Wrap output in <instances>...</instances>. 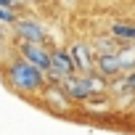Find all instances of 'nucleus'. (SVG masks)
I'll return each instance as SVG.
<instances>
[{
	"mask_svg": "<svg viewBox=\"0 0 135 135\" xmlns=\"http://www.w3.org/2000/svg\"><path fill=\"white\" fill-rule=\"evenodd\" d=\"M0 6H8V8H19V0H0Z\"/></svg>",
	"mask_w": 135,
	"mask_h": 135,
	"instance_id": "ddd939ff",
	"label": "nucleus"
},
{
	"mask_svg": "<svg viewBox=\"0 0 135 135\" xmlns=\"http://www.w3.org/2000/svg\"><path fill=\"white\" fill-rule=\"evenodd\" d=\"M95 69L103 74V77H117L122 74V61H119V53H101L95 56Z\"/></svg>",
	"mask_w": 135,
	"mask_h": 135,
	"instance_id": "6e6552de",
	"label": "nucleus"
},
{
	"mask_svg": "<svg viewBox=\"0 0 135 135\" xmlns=\"http://www.w3.org/2000/svg\"><path fill=\"white\" fill-rule=\"evenodd\" d=\"M16 19H19L16 8H8V6H0V24H6V27H11V24H13Z\"/></svg>",
	"mask_w": 135,
	"mask_h": 135,
	"instance_id": "9b49d317",
	"label": "nucleus"
},
{
	"mask_svg": "<svg viewBox=\"0 0 135 135\" xmlns=\"http://www.w3.org/2000/svg\"><path fill=\"white\" fill-rule=\"evenodd\" d=\"M3 37H6V24H0V45H3Z\"/></svg>",
	"mask_w": 135,
	"mask_h": 135,
	"instance_id": "4468645a",
	"label": "nucleus"
},
{
	"mask_svg": "<svg viewBox=\"0 0 135 135\" xmlns=\"http://www.w3.org/2000/svg\"><path fill=\"white\" fill-rule=\"evenodd\" d=\"M132 109H135V101H132Z\"/></svg>",
	"mask_w": 135,
	"mask_h": 135,
	"instance_id": "2eb2a0df",
	"label": "nucleus"
},
{
	"mask_svg": "<svg viewBox=\"0 0 135 135\" xmlns=\"http://www.w3.org/2000/svg\"><path fill=\"white\" fill-rule=\"evenodd\" d=\"M124 88H127L130 93H135V69L124 72Z\"/></svg>",
	"mask_w": 135,
	"mask_h": 135,
	"instance_id": "f8f14e48",
	"label": "nucleus"
},
{
	"mask_svg": "<svg viewBox=\"0 0 135 135\" xmlns=\"http://www.w3.org/2000/svg\"><path fill=\"white\" fill-rule=\"evenodd\" d=\"M40 101H42V106L48 109V111H53V114H69L77 103L66 95V90L61 88V82H48L45 85V90L40 93Z\"/></svg>",
	"mask_w": 135,
	"mask_h": 135,
	"instance_id": "f03ea898",
	"label": "nucleus"
},
{
	"mask_svg": "<svg viewBox=\"0 0 135 135\" xmlns=\"http://www.w3.org/2000/svg\"><path fill=\"white\" fill-rule=\"evenodd\" d=\"M3 74H6L8 88L13 93H19V95H27V98H40V93L48 85L45 72L40 69V66L29 64L27 58H21V56H16V58H11L6 64Z\"/></svg>",
	"mask_w": 135,
	"mask_h": 135,
	"instance_id": "f257e3e1",
	"label": "nucleus"
},
{
	"mask_svg": "<svg viewBox=\"0 0 135 135\" xmlns=\"http://www.w3.org/2000/svg\"><path fill=\"white\" fill-rule=\"evenodd\" d=\"M11 32H13L16 40H29V42H45L48 40L45 24L37 21V19H27V16H19L11 24Z\"/></svg>",
	"mask_w": 135,
	"mask_h": 135,
	"instance_id": "20e7f679",
	"label": "nucleus"
},
{
	"mask_svg": "<svg viewBox=\"0 0 135 135\" xmlns=\"http://www.w3.org/2000/svg\"><path fill=\"white\" fill-rule=\"evenodd\" d=\"M109 32H111L119 42H132V40H135V21H111Z\"/></svg>",
	"mask_w": 135,
	"mask_h": 135,
	"instance_id": "1a4fd4ad",
	"label": "nucleus"
},
{
	"mask_svg": "<svg viewBox=\"0 0 135 135\" xmlns=\"http://www.w3.org/2000/svg\"><path fill=\"white\" fill-rule=\"evenodd\" d=\"M119 48H122V42L109 32V37H95L93 40V50H95V56H101V53H119Z\"/></svg>",
	"mask_w": 135,
	"mask_h": 135,
	"instance_id": "9d476101",
	"label": "nucleus"
},
{
	"mask_svg": "<svg viewBox=\"0 0 135 135\" xmlns=\"http://www.w3.org/2000/svg\"><path fill=\"white\" fill-rule=\"evenodd\" d=\"M74 61H72V53L69 48H50V69L45 72L48 82H61L69 74H74Z\"/></svg>",
	"mask_w": 135,
	"mask_h": 135,
	"instance_id": "7ed1b4c3",
	"label": "nucleus"
},
{
	"mask_svg": "<svg viewBox=\"0 0 135 135\" xmlns=\"http://www.w3.org/2000/svg\"><path fill=\"white\" fill-rule=\"evenodd\" d=\"M16 42H19L16 50H19L21 58H27L29 64L40 66L42 72L50 69V48H45L42 42H29V40H16Z\"/></svg>",
	"mask_w": 135,
	"mask_h": 135,
	"instance_id": "39448f33",
	"label": "nucleus"
},
{
	"mask_svg": "<svg viewBox=\"0 0 135 135\" xmlns=\"http://www.w3.org/2000/svg\"><path fill=\"white\" fill-rule=\"evenodd\" d=\"M69 53H72V61H74V69L80 74H88V72L95 69V50H93V45L77 40V42L69 45Z\"/></svg>",
	"mask_w": 135,
	"mask_h": 135,
	"instance_id": "0eeeda50",
	"label": "nucleus"
},
{
	"mask_svg": "<svg viewBox=\"0 0 135 135\" xmlns=\"http://www.w3.org/2000/svg\"><path fill=\"white\" fill-rule=\"evenodd\" d=\"M61 88L66 90V95H69L77 106H82L88 98H90V82H88V77L85 74H80V72H74V74H69L66 80H61Z\"/></svg>",
	"mask_w": 135,
	"mask_h": 135,
	"instance_id": "423d86ee",
	"label": "nucleus"
},
{
	"mask_svg": "<svg viewBox=\"0 0 135 135\" xmlns=\"http://www.w3.org/2000/svg\"><path fill=\"white\" fill-rule=\"evenodd\" d=\"M132 45H135V40H132Z\"/></svg>",
	"mask_w": 135,
	"mask_h": 135,
	"instance_id": "dca6fc26",
	"label": "nucleus"
}]
</instances>
